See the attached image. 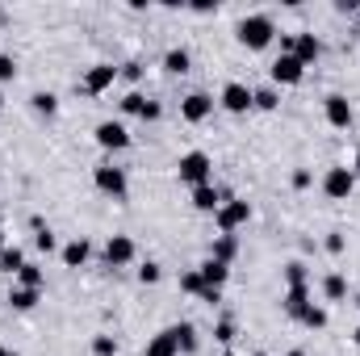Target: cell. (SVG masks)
Returning a JSON list of instances; mask_svg holds the SVG:
<instances>
[{
  "label": "cell",
  "instance_id": "obj_16",
  "mask_svg": "<svg viewBox=\"0 0 360 356\" xmlns=\"http://www.w3.org/2000/svg\"><path fill=\"white\" fill-rule=\"evenodd\" d=\"M235 256H239V239H235V235H218L214 248H210V260H218V265H235Z\"/></svg>",
  "mask_w": 360,
  "mask_h": 356
},
{
  "label": "cell",
  "instance_id": "obj_4",
  "mask_svg": "<svg viewBox=\"0 0 360 356\" xmlns=\"http://www.w3.org/2000/svg\"><path fill=\"white\" fill-rule=\"evenodd\" d=\"M92 180H96V189H101L105 197H113V201H126V197H130V180H126V168H113V164H96V168H92Z\"/></svg>",
  "mask_w": 360,
  "mask_h": 356
},
{
  "label": "cell",
  "instance_id": "obj_18",
  "mask_svg": "<svg viewBox=\"0 0 360 356\" xmlns=\"http://www.w3.org/2000/svg\"><path fill=\"white\" fill-rule=\"evenodd\" d=\"M89 239H72V243H63V248H59V256H63V265L68 268H80L84 265V260H89Z\"/></svg>",
  "mask_w": 360,
  "mask_h": 356
},
{
  "label": "cell",
  "instance_id": "obj_41",
  "mask_svg": "<svg viewBox=\"0 0 360 356\" xmlns=\"http://www.w3.org/2000/svg\"><path fill=\"white\" fill-rule=\"evenodd\" d=\"M201 302H210V306H214V302H222V289H214V285H205V289H201Z\"/></svg>",
  "mask_w": 360,
  "mask_h": 356
},
{
  "label": "cell",
  "instance_id": "obj_39",
  "mask_svg": "<svg viewBox=\"0 0 360 356\" xmlns=\"http://www.w3.org/2000/svg\"><path fill=\"white\" fill-rule=\"evenodd\" d=\"M323 248H327L331 256H340V252H344V235H340V231H331V235L323 239Z\"/></svg>",
  "mask_w": 360,
  "mask_h": 356
},
{
  "label": "cell",
  "instance_id": "obj_23",
  "mask_svg": "<svg viewBox=\"0 0 360 356\" xmlns=\"http://www.w3.org/2000/svg\"><path fill=\"white\" fill-rule=\"evenodd\" d=\"M323 298H327V302H344V298H348V281H344L340 272H327V276H323Z\"/></svg>",
  "mask_w": 360,
  "mask_h": 356
},
{
  "label": "cell",
  "instance_id": "obj_12",
  "mask_svg": "<svg viewBox=\"0 0 360 356\" xmlns=\"http://www.w3.org/2000/svg\"><path fill=\"white\" fill-rule=\"evenodd\" d=\"M218 101H222V109H226V113H248V109H252V89H248L243 80H231V84L222 89Z\"/></svg>",
  "mask_w": 360,
  "mask_h": 356
},
{
  "label": "cell",
  "instance_id": "obj_35",
  "mask_svg": "<svg viewBox=\"0 0 360 356\" xmlns=\"http://www.w3.org/2000/svg\"><path fill=\"white\" fill-rule=\"evenodd\" d=\"M34 248H38V252H55V248H59V239H55V235H51V231L42 227V231L34 235Z\"/></svg>",
  "mask_w": 360,
  "mask_h": 356
},
{
  "label": "cell",
  "instance_id": "obj_7",
  "mask_svg": "<svg viewBox=\"0 0 360 356\" xmlns=\"http://www.w3.org/2000/svg\"><path fill=\"white\" fill-rule=\"evenodd\" d=\"M134 256H139V248H134L130 235H109V243H105V265L126 268V265H134Z\"/></svg>",
  "mask_w": 360,
  "mask_h": 356
},
{
  "label": "cell",
  "instance_id": "obj_42",
  "mask_svg": "<svg viewBox=\"0 0 360 356\" xmlns=\"http://www.w3.org/2000/svg\"><path fill=\"white\" fill-rule=\"evenodd\" d=\"M0 356H17V352H13V348H4V344H0Z\"/></svg>",
  "mask_w": 360,
  "mask_h": 356
},
{
  "label": "cell",
  "instance_id": "obj_30",
  "mask_svg": "<svg viewBox=\"0 0 360 356\" xmlns=\"http://www.w3.org/2000/svg\"><path fill=\"white\" fill-rule=\"evenodd\" d=\"M285 281H289V285H310V272H306L302 260H289V265H285Z\"/></svg>",
  "mask_w": 360,
  "mask_h": 356
},
{
  "label": "cell",
  "instance_id": "obj_14",
  "mask_svg": "<svg viewBox=\"0 0 360 356\" xmlns=\"http://www.w3.org/2000/svg\"><path fill=\"white\" fill-rule=\"evenodd\" d=\"M218 205H222V189H218L214 180L193 189V210H197V214H218Z\"/></svg>",
  "mask_w": 360,
  "mask_h": 356
},
{
  "label": "cell",
  "instance_id": "obj_19",
  "mask_svg": "<svg viewBox=\"0 0 360 356\" xmlns=\"http://www.w3.org/2000/svg\"><path fill=\"white\" fill-rule=\"evenodd\" d=\"M38 298H42V289H25V285H13V289H8V306H13V310H34Z\"/></svg>",
  "mask_w": 360,
  "mask_h": 356
},
{
  "label": "cell",
  "instance_id": "obj_40",
  "mask_svg": "<svg viewBox=\"0 0 360 356\" xmlns=\"http://www.w3.org/2000/svg\"><path fill=\"white\" fill-rule=\"evenodd\" d=\"M117 76H126V80H143V63H122Z\"/></svg>",
  "mask_w": 360,
  "mask_h": 356
},
{
  "label": "cell",
  "instance_id": "obj_44",
  "mask_svg": "<svg viewBox=\"0 0 360 356\" xmlns=\"http://www.w3.org/2000/svg\"><path fill=\"white\" fill-rule=\"evenodd\" d=\"M352 340H356V348H360V327H356V331H352Z\"/></svg>",
  "mask_w": 360,
  "mask_h": 356
},
{
  "label": "cell",
  "instance_id": "obj_26",
  "mask_svg": "<svg viewBox=\"0 0 360 356\" xmlns=\"http://www.w3.org/2000/svg\"><path fill=\"white\" fill-rule=\"evenodd\" d=\"M21 268H25V252L21 248H0V272H13L17 276Z\"/></svg>",
  "mask_w": 360,
  "mask_h": 356
},
{
  "label": "cell",
  "instance_id": "obj_3",
  "mask_svg": "<svg viewBox=\"0 0 360 356\" xmlns=\"http://www.w3.org/2000/svg\"><path fill=\"white\" fill-rule=\"evenodd\" d=\"M214 222H218V231H222V235H235L239 227H248V222H252V205H248L243 197H226V201L218 205Z\"/></svg>",
  "mask_w": 360,
  "mask_h": 356
},
{
  "label": "cell",
  "instance_id": "obj_43",
  "mask_svg": "<svg viewBox=\"0 0 360 356\" xmlns=\"http://www.w3.org/2000/svg\"><path fill=\"white\" fill-rule=\"evenodd\" d=\"M285 356H306V352H302V348H293V352H285Z\"/></svg>",
  "mask_w": 360,
  "mask_h": 356
},
{
  "label": "cell",
  "instance_id": "obj_21",
  "mask_svg": "<svg viewBox=\"0 0 360 356\" xmlns=\"http://www.w3.org/2000/svg\"><path fill=\"white\" fill-rule=\"evenodd\" d=\"M143 356H180V348H176V336H172V327L168 331H160L151 344H147V352Z\"/></svg>",
  "mask_w": 360,
  "mask_h": 356
},
{
  "label": "cell",
  "instance_id": "obj_45",
  "mask_svg": "<svg viewBox=\"0 0 360 356\" xmlns=\"http://www.w3.org/2000/svg\"><path fill=\"white\" fill-rule=\"evenodd\" d=\"M352 172H360V151H356V164H352Z\"/></svg>",
  "mask_w": 360,
  "mask_h": 356
},
{
  "label": "cell",
  "instance_id": "obj_36",
  "mask_svg": "<svg viewBox=\"0 0 360 356\" xmlns=\"http://www.w3.org/2000/svg\"><path fill=\"white\" fill-rule=\"evenodd\" d=\"M8 80H17V59L0 55V84H8Z\"/></svg>",
  "mask_w": 360,
  "mask_h": 356
},
{
  "label": "cell",
  "instance_id": "obj_15",
  "mask_svg": "<svg viewBox=\"0 0 360 356\" xmlns=\"http://www.w3.org/2000/svg\"><path fill=\"white\" fill-rule=\"evenodd\" d=\"M306 306H310V285H289L285 298H281V310H285L289 319H297Z\"/></svg>",
  "mask_w": 360,
  "mask_h": 356
},
{
  "label": "cell",
  "instance_id": "obj_22",
  "mask_svg": "<svg viewBox=\"0 0 360 356\" xmlns=\"http://www.w3.org/2000/svg\"><path fill=\"white\" fill-rule=\"evenodd\" d=\"M193 68V55L184 51V46H172L168 55H164V72H172V76H184Z\"/></svg>",
  "mask_w": 360,
  "mask_h": 356
},
{
  "label": "cell",
  "instance_id": "obj_1",
  "mask_svg": "<svg viewBox=\"0 0 360 356\" xmlns=\"http://www.w3.org/2000/svg\"><path fill=\"white\" fill-rule=\"evenodd\" d=\"M235 38L248 46V51H264L272 38H276V21L269 13H248L239 25H235Z\"/></svg>",
  "mask_w": 360,
  "mask_h": 356
},
{
  "label": "cell",
  "instance_id": "obj_49",
  "mask_svg": "<svg viewBox=\"0 0 360 356\" xmlns=\"http://www.w3.org/2000/svg\"><path fill=\"white\" fill-rule=\"evenodd\" d=\"M356 306H360V293H356Z\"/></svg>",
  "mask_w": 360,
  "mask_h": 356
},
{
  "label": "cell",
  "instance_id": "obj_38",
  "mask_svg": "<svg viewBox=\"0 0 360 356\" xmlns=\"http://www.w3.org/2000/svg\"><path fill=\"white\" fill-rule=\"evenodd\" d=\"M310 168H293V177H289V184H293V189H297V193H302V189H310Z\"/></svg>",
  "mask_w": 360,
  "mask_h": 356
},
{
  "label": "cell",
  "instance_id": "obj_10",
  "mask_svg": "<svg viewBox=\"0 0 360 356\" xmlns=\"http://www.w3.org/2000/svg\"><path fill=\"white\" fill-rule=\"evenodd\" d=\"M92 134H96V143H101L105 151H126V147H130V130H126L122 122H101Z\"/></svg>",
  "mask_w": 360,
  "mask_h": 356
},
{
  "label": "cell",
  "instance_id": "obj_48",
  "mask_svg": "<svg viewBox=\"0 0 360 356\" xmlns=\"http://www.w3.org/2000/svg\"><path fill=\"white\" fill-rule=\"evenodd\" d=\"M252 356H269V352H252Z\"/></svg>",
  "mask_w": 360,
  "mask_h": 356
},
{
  "label": "cell",
  "instance_id": "obj_24",
  "mask_svg": "<svg viewBox=\"0 0 360 356\" xmlns=\"http://www.w3.org/2000/svg\"><path fill=\"white\" fill-rule=\"evenodd\" d=\"M293 323H302V327H310V331H323V327H327V310L310 302V306H306V310H302V314H297Z\"/></svg>",
  "mask_w": 360,
  "mask_h": 356
},
{
  "label": "cell",
  "instance_id": "obj_9",
  "mask_svg": "<svg viewBox=\"0 0 360 356\" xmlns=\"http://www.w3.org/2000/svg\"><path fill=\"white\" fill-rule=\"evenodd\" d=\"M323 113H327V126H335V130H348L352 126V105H348L344 92H331L323 101Z\"/></svg>",
  "mask_w": 360,
  "mask_h": 356
},
{
  "label": "cell",
  "instance_id": "obj_29",
  "mask_svg": "<svg viewBox=\"0 0 360 356\" xmlns=\"http://www.w3.org/2000/svg\"><path fill=\"white\" fill-rule=\"evenodd\" d=\"M17 285H25V289H42V268L25 260V268L17 272Z\"/></svg>",
  "mask_w": 360,
  "mask_h": 356
},
{
  "label": "cell",
  "instance_id": "obj_27",
  "mask_svg": "<svg viewBox=\"0 0 360 356\" xmlns=\"http://www.w3.org/2000/svg\"><path fill=\"white\" fill-rule=\"evenodd\" d=\"M281 105V96H276V89H252V109H264V113H272Z\"/></svg>",
  "mask_w": 360,
  "mask_h": 356
},
{
  "label": "cell",
  "instance_id": "obj_33",
  "mask_svg": "<svg viewBox=\"0 0 360 356\" xmlns=\"http://www.w3.org/2000/svg\"><path fill=\"white\" fill-rule=\"evenodd\" d=\"M92 356H117V340L113 336H96L92 340Z\"/></svg>",
  "mask_w": 360,
  "mask_h": 356
},
{
  "label": "cell",
  "instance_id": "obj_20",
  "mask_svg": "<svg viewBox=\"0 0 360 356\" xmlns=\"http://www.w3.org/2000/svg\"><path fill=\"white\" fill-rule=\"evenodd\" d=\"M172 336H176V348L184 356H193L197 348H201V340H197V327H193V323H176V327H172Z\"/></svg>",
  "mask_w": 360,
  "mask_h": 356
},
{
  "label": "cell",
  "instance_id": "obj_47",
  "mask_svg": "<svg viewBox=\"0 0 360 356\" xmlns=\"http://www.w3.org/2000/svg\"><path fill=\"white\" fill-rule=\"evenodd\" d=\"M222 356H235V352H231V348H226V352H222Z\"/></svg>",
  "mask_w": 360,
  "mask_h": 356
},
{
  "label": "cell",
  "instance_id": "obj_46",
  "mask_svg": "<svg viewBox=\"0 0 360 356\" xmlns=\"http://www.w3.org/2000/svg\"><path fill=\"white\" fill-rule=\"evenodd\" d=\"M0 109H4V92H0Z\"/></svg>",
  "mask_w": 360,
  "mask_h": 356
},
{
  "label": "cell",
  "instance_id": "obj_34",
  "mask_svg": "<svg viewBox=\"0 0 360 356\" xmlns=\"http://www.w3.org/2000/svg\"><path fill=\"white\" fill-rule=\"evenodd\" d=\"M143 105H147L143 92H126V96H122V113H143Z\"/></svg>",
  "mask_w": 360,
  "mask_h": 356
},
{
  "label": "cell",
  "instance_id": "obj_13",
  "mask_svg": "<svg viewBox=\"0 0 360 356\" xmlns=\"http://www.w3.org/2000/svg\"><path fill=\"white\" fill-rule=\"evenodd\" d=\"M289 55H293L302 68H310V63H319V55H323V42H319L314 34H306V30H302V34H293V51H289Z\"/></svg>",
  "mask_w": 360,
  "mask_h": 356
},
{
  "label": "cell",
  "instance_id": "obj_25",
  "mask_svg": "<svg viewBox=\"0 0 360 356\" xmlns=\"http://www.w3.org/2000/svg\"><path fill=\"white\" fill-rule=\"evenodd\" d=\"M30 105H34V113H42V117H55V113H59V96H55V92H34Z\"/></svg>",
  "mask_w": 360,
  "mask_h": 356
},
{
  "label": "cell",
  "instance_id": "obj_31",
  "mask_svg": "<svg viewBox=\"0 0 360 356\" xmlns=\"http://www.w3.org/2000/svg\"><path fill=\"white\" fill-rule=\"evenodd\" d=\"M180 289H184V293H193V298H201V289H205V281H201V272H197V268H188V272L180 276Z\"/></svg>",
  "mask_w": 360,
  "mask_h": 356
},
{
  "label": "cell",
  "instance_id": "obj_17",
  "mask_svg": "<svg viewBox=\"0 0 360 356\" xmlns=\"http://www.w3.org/2000/svg\"><path fill=\"white\" fill-rule=\"evenodd\" d=\"M197 272H201V281H205V285H214V289H222V285H226V276H231V265H218V260H210V256H205Z\"/></svg>",
  "mask_w": 360,
  "mask_h": 356
},
{
  "label": "cell",
  "instance_id": "obj_2",
  "mask_svg": "<svg viewBox=\"0 0 360 356\" xmlns=\"http://www.w3.org/2000/svg\"><path fill=\"white\" fill-rule=\"evenodd\" d=\"M176 177H180V184H188V189L210 184V180H214V160H210L205 151H184L176 160Z\"/></svg>",
  "mask_w": 360,
  "mask_h": 356
},
{
  "label": "cell",
  "instance_id": "obj_5",
  "mask_svg": "<svg viewBox=\"0 0 360 356\" xmlns=\"http://www.w3.org/2000/svg\"><path fill=\"white\" fill-rule=\"evenodd\" d=\"M352 189H356V172H352V168L331 164V168L323 172V193H327L331 201H348V197H352Z\"/></svg>",
  "mask_w": 360,
  "mask_h": 356
},
{
  "label": "cell",
  "instance_id": "obj_8",
  "mask_svg": "<svg viewBox=\"0 0 360 356\" xmlns=\"http://www.w3.org/2000/svg\"><path fill=\"white\" fill-rule=\"evenodd\" d=\"M113 80H117V68L113 63H92L89 72H84V80H80V92L101 96L105 89H113Z\"/></svg>",
  "mask_w": 360,
  "mask_h": 356
},
{
  "label": "cell",
  "instance_id": "obj_6",
  "mask_svg": "<svg viewBox=\"0 0 360 356\" xmlns=\"http://www.w3.org/2000/svg\"><path fill=\"white\" fill-rule=\"evenodd\" d=\"M269 76H272V84L293 89V84H302V80H306V68H302L293 55H276V59H272V68H269Z\"/></svg>",
  "mask_w": 360,
  "mask_h": 356
},
{
  "label": "cell",
  "instance_id": "obj_28",
  "mask_svg": "<svg viewBox=\"0 0 360 356\" xmlns=\"http://www.w3.org/2000/svg\"><path fill=\"white\" fill-rule=\"evenodd\" d=\"M214 340H218L222 348H231V344H235V319H231V314H222V319L214 323Z\"/></svg>",
  "mask_w": 360,
  "mask_h": 356
},
{
  "label": "cell",
  "instance_id": "obj_37",
  "mask_svg": "<svg viewBox=\"0 0 360 356\" xmlns=\"http://www.w3.org/2000/svg\"><path fill=\"white\" fill-rule=\"evenodd\" d=\"M139 117H143V122H160V117H164V105L147 96V105H143V113H139Z\"/></svg>",
  "mask_w": 360,
  "mask_h": 356
},
{
  "label": "cell",
  "instance_id": "obj_11",
  "mask_svg": "<svg viewBox=\"0 0 360 356\" xmlns=\"http://www.w3.org/2000/svg\"><path fill=\"white\" fill-rule=\"evenodd\" d=\"M210 113H214V96H205V92H188V96L180 101V117H184V122H193V126H197V122H205Z\"/></svg>",
  "mask_w": 360,
  "mask_h": 356
},
{
  "label": "cell",
  "instance_id": "obj_32",
  "mask_svg": "<svg viewBox=\"0 0 360 356\" xmlns=\"http://www.w3.org/2000/svg\"><path fill=\"white\" fill-rule=\"evenodd\" d=\"M160 276H164V268L155 265V260L139 265V281H143V285H160Z\"/></svg>",
  "mask_w": 360,
  "mask_h": 356
}]
</instances>
